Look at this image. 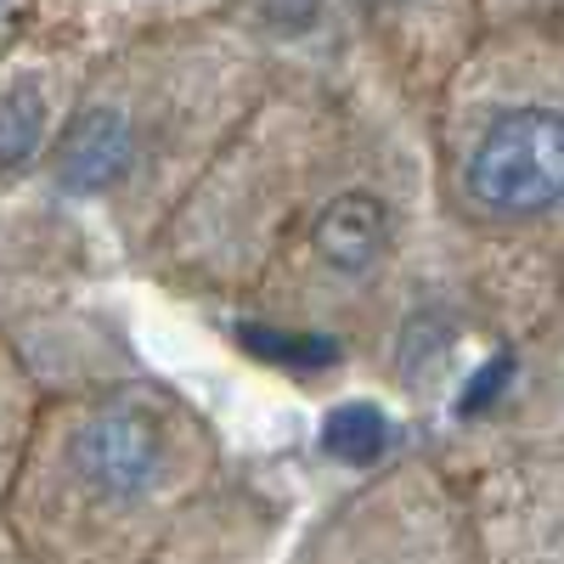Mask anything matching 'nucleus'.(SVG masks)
Returning <instances> with one entry per match:
<instances>
[{"label": "nucleus", "mask_w": 564, "mask_h": 564, "mask_svg": "<svg viewBox=\"0 0 564 564\" xmlns=\"http://www.w3.org/2000/svg\"><path fill=\"white\" fill-rule=\"evenodd\" d=\"M294 564H475L463 480L441 457L390 463L322 513Z\"/></svg>", "instance_id": "nucleus-5"}, {"label": "nucleus", "mask_w": 564, "mask_h": 564, "mask_svg": "<svg viewBox=\"0 0 564 564\" xmlns=\"http://www.w3.org/2000/svg\"><path fill=\"white\" fill-rule=\"evenodd\" d=\"M486 29H513V23H558V0H475Z\"/></svg>", "instance_id": "nucleus-11"}, {"label": "nucleus", "mask_w": 564, "mask_h": 564, "mask_svg": "<svg viewBox=\"0 0 564 564\" xmlns=\"http://www.w3.org/2000/svg\"><path fill=\"white\" fill-rule=\"evenodd\" d=\"M226 480L209 417L153 379L40 395L0 491L29 564H148Z\"/></svg>", "instance_id": "nucleus-3"}, {"label": "nucleus", "mask_w": 564, "mask_h": 564, "mask_svg": "<svg viewBox=\"0 0 564 564\" xmlns=\"http://www.w3.org/2000/svg\"><path fill=\"white\" fill-rule=\"evenodd\" d=\"M463 480V520L475 564H564V463L558 441L486 452Z\"/></svg>", "instance_id": "nucleus-6"}, {"label": "nucleus", "mask_w": 564, "mask_h": 564, "mask_svg": "<svg viewBox=\"0 0 564 564\" xmlns=\"http://www.w3.org/2000/svg\"><path fill=\"white\" fill-rule=\"evenodd\" d=\"M395 108V102H390ZM390 108L271 79L148 238L175 294L249 316V339L339 356L406 305L430 170Z\"/></svg>", "instance_id": "nucleus-1"}, {"label": "nucleus", "mask_w": 564, "mask_h": 564, "mask_svg": "<svg viewBox=\"0 0 564 564\" xmlns=\"http://www.w3.org/2000/svg\"><path fill=\"white\" fill-rule=\"evenodd\" d=\"M372 68L384 74L390 102L417 113L457 74V63L486 34L475 0H350Z\"/></svg>", "instance_id": "nucleus-7"}, {"label": "nucleus", "mask_w": 564, "mask_h": 564, "mask_svg": "<svg viewBox=\"0 0 564 564\" xmlns=\"http://www.w3.org/2000/svg\"><path fill=\"white\" fill-rule=\"evenodd\" d=\"M430 209L457 238L468 294L513 339L547 334L558 305L564 40L558 23L486 29L423 108Z\"/></svg>", "instance_id": "nucleus-2"}, {"label": "nucleus", "mask_w": 564, "mask_h": 564, "mask_svg": "<svg viewBox=\"0 0 564 564\" xmlns=\"http://www.w3.org/2000/svg\"><path fill=\"white\" fill-rule=\"evenodd\" d=\"M23 18H29V0H0V57H7L12 45H18Z\"/></svg>", "instance_id": "nucleus-12"}, {"label": "nucleus", "mask_w": 564, "mask_h": 564, "mask_svg": "<svg viewBox=\"0 0 564 564\" xmlns=\"http://www.w3.org/2000/svg\"><path fill=\"white\" fill-rule=\"evenodd\" d=\"M0 564H29V558H23V547L12 542V531H7V525H0Z\"/></svg>", "instance_id": "nucleus-13"}, {"label": "nucleus", "mask_w": 564, "mask_h": 564, "mask_svg": "<svg viewBox=\"0 0 564 564\" xmlns=\"http://www.w3.org/2000/svg\"><path fill=\"white\" fill-rule=\"evenodd\" d=\"M226 7L231 0H29L23 34L68 45L79 57H102V52L130 45L141 34L226 18Z\"/></svg>", "instance_id": "nucleus-9"}, {"label": "nucleus", "mask_w": 564, "mask_h": 564, "mask_svg": "<svg viewBox=\"0 0 564 564\" xmlns=\"http://www.w3.org/2000/svg\"><path fill=\"white\" fill-rule=\"evenodd\" d=\"M271 79L260 40L226 18L113 45L85 63L45 148L52 186L102 209L130 249H148Z\"/></svg>", "instance_id": "nucleus-4"}, {"label": "nucleus", "mask_w": 564, "mask_h": 564, "mask_svg": "<svg viewBox=\"0 0 564 564\" xmlns=\"http://www.w3.org/2000/svg\"><path fill=\"white\" fill-rule=\"evenodd\" d=\"M40 412V390L29 379V367L18 361V350L0 339V491H7V475L23 452V435Z\"/></svg>", "instance_id": "nucleus-10"}, {"label": "nucleus", "mask_w": 564, "mask_h": 564, "mask_svg": "<svg viewBox=\"0 0 564 564\" xmlns=\"http://www.w3.org/2000/svg\"><path fill=\"white\" fill-rule=\"evenodd\" d=\"M85 63L90 57L34 34H18V45L0 57V181H12L34 159H45Z\"/></svg>", "instance_id": "nucleus-8"}]
</instances>
